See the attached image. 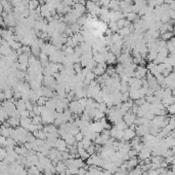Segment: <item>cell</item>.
<instances>
[{
    "mask_svg": "<svg viewBox=\"0 0 175 175\" xmlns=\"http://www.w3.org/2000/svg\"><path fill=\"white\" fill-rule=\"evenodd\" d=\"M54 148H56L59 152H67V144L63 139H57L54 145Z\"/></svg>",
    "mask_w": 175,
    "mask_h": 175,
    "instance_id": "cell-4",
    "label": "cell"
},
{
    "mask_svg": "<svg viewBox=\"0 0 175 175\" xmlns=\"http://www.w3.org/2000/svg\"><path fill=\"white\" fill-rule=\"evenodd\" d=\"M30 124H31V118H20V125L22 128L27 130Z\"/></svg>",
    "mask_w": 175,
    "mask_h": 175,
    "instance_id": "cell-12",
    "label": "cell"
},
{
    "mask_svg": "<svg viewBox=\"0 0 175 175\" xmlns=\"http://www.w3.org/2000/svg\"><path fill=\"white\" fill-rule=\"evenodd\" d=\"M160 35H161V40H164V41L170 40L172 37H174V33L173 32H169V31H167V32H165V33L163 34H160Z\"/></svg>",
    "mask_w": 175,
    "mask_h": 175,
    "instance_id": "cell-14",
    "label": "cell"
},
{
    "mask_svg": "<svg viewBox=\"0 0 175 175\" xmlns=\"http://www.w3.org/2000/svg\"><path fill=\"white\" fill-rule=\"evenodd\" d=\"M135 136H136V135H135V131L130 130L129 128H127L123 131V138L122 139L125 140V141H130V140Z\"/></svg>",
    "mask_w": 175,
    "mask_h": 175,
    "instance_id": "cell-2",
    "label": "cell"
},
{
    "mask_svg": "<svg viewBox=\"0 0 175 175\" xmlns=\"http://www.w3.org/2000/svg\"><path fill=\"white\" fill-rule=\"evenodd\" d=\"M73 8L76 10L77 13H78L80 15H83L84 13H85V11H86V7H85L84 5L80 4V3H76V4H74Z\"/></svg>",
    "mask_w": 175,
    "mask_h": 175,
    "instance_id": "cell-11",
    "label": "cell"
},
{
    "mask_svg": "<svg viewBox=\"0 0 175 175\" xmlns=\"http://www.w3.org/2000/svg\"><path fill=\"white\" fill-rule=\"evenodd\" d=\"M104 116V113H102V112H100V111L97 110L96 113L94 114L93 120H94V121H99V120H100V118H102Z\"/></svg>",
    "mask_w": 175,
    "mask_h": 175,
    "instance_id": "cell-34",
    "label": "cell"
},
{
    "mask_svg": "<svg viewBox=\"0 0 175 175\" xmlns=\"http://www.w3.org/2000/svg\"><path fill=\"white\" fill-rule=\"evenodd\" d=\"M86 170L84 169V168H79V170H78V175H85L86 174Z\"/></svg>",
    "mask_w": 175,
    "mask_h": 175,
    "instance_id": "cell-39",
    "label": "cell"
},
{
    "mask_svg": "<svg viewBox=\"0 0 175 175\" xmlns=\"http://www.w3.org/2000/svg\"><path fill=\"white\" fill-rule=\"evenodd\" d=\"M2 27H6L4 24V20H3V18L0 15V28H2Z\"/></svg>",
    "mask_w": 175,
    "mask_h": 175,
    "instance_id": "cell-41",
    "label": "cell"
},
{
    "mask_svg": "<svg viewBox=\"0 0 175 175\" xmlns=\"http://www.w3.org/2000/svg\"><path fill=\"white\" fill-rule=\"evenodd\" d=\"M25 105H26V109L27 110H29V111H31L32 109H33V105L34 104H32V102L31 101H26L25 102Z\"/></svg>",
    "mask_w": 175,
    "mask_h": 175,
    "instance_id": "cell-36",
    "label": "cell"
},
{
    "mask_svg": "<svg viewBox=\"0 0 175 175\" xmlns=\"http://www.w3.org/2000/svg\"><path fill=\"white\" fill-rule=\"evenodd\" d=\"M145 97L143 98H139V99H136V100H134V104L137 106H141L142 104H145Z\"/></svg>",
    "mask_w": 175,
    "mask_h": 175,
    "instance_id": "cell-35",
    "label": "cell"
},
{
    "mask_svg": "<svg viewBox=\"0 0 175 175\" xmlns=\"http://www.w3.org/2000/svg\"><path fill=\"white\" fill-rule=\"evenodd\" d=\"M30 49H31V54L33 55L34 57H36V58H38L39 55L41 54V47L38 45V44L36 43H33L32 45L30 46Z\"/></svg>",
    "mask_w": 175,
    "mask_h": 175,
    "instance_id": "cell-7",
    "label": "cell"
},
{
    "mask_svg": "<svg viewBox=\"0 0 175 175\" xmlns=\"http://www.w3.org/2000/svg\"><path fill=\"white\" fill-rule=\"evenodd\" d=\"M96 62L94 61L93 59H91L90 61H88V63H87V65H86V68L87 69H89V70H92L94 68V67L96 66Z\"/></svg>",
    "mask_w": 175,
    "mask_h": 175,
    "instance_id": "cell-29",
    "label": "cell"
},
{
    "mask_svg": "<svg viewBox=\"0 0 175 175\" xmlns=\"http://www.w3.org/2000/svg\"><path fill=\"white\" fill-rule=\"evenodd\" d=\"M6 122L9 124V126L11 128H17V127L20 126V118H8Z\"/></svg>",
    "mask_w": 175,
    "mask_h": 175,
    "instance_id": "cell-10",
    "label": "cell"
},
{
    "mask_svg": "<svg viewBox=\"0 0 175 175\" xmlns=\"http://www.w3.org/2000/svg\"><path fill=\"white\" fill-rule=\"evenodd\" d=\"M15 152H17L18 154H20V156H23V157H27L28 156V150L26 149L25 146H15Z\"/></svg>",
    "mask_w": 175,
    "mask_h": 175,
    "instance_id": "cell-9",
    "label": "cell"
},
{
    "mask_svg": "<svg viewBox=\"0 0 175 175\" xmlns=\"http://www.w3.org/2000/svg\"><path fill=\"white\" fill-rule=\"evenodd\" d=\"M29 57H30V56H28V55H25V54H22V55H20V56H18V64H22V65H26V66H28Z\"/></svg>",
    "mask_w": 175,
    "mask_h": 175,
    "instance_id": "cell-13",
    "label": "cell"
},
{
    "mask_svg": "<svg viewBox=\"0 0 175 175\" xmlns=\"http://www.w3.org/2000/svg\"><path fill=\"white\" fill-rule=\"evenodd\" d=\"M172 2H174L173 0H164V3H165V4H170V3H172Z\"/></svg>",
    "mask_w": 175,
    "mask_h": 175,
    "instance_id": "cell-42",
    "label": "cell"
},
{
    "mask_svg": "<svg viewBox=\"0 0 175 175\" xmlns=\"http://www.w3.org/2000/svg\"><path fill=\"white\" fill-rule=\"evenodd\" d=\"M2 45V38H1V37H0V46Z\"/></svg>",
    "mask_w": 175,
    "mask_h": 175,
    "instance_id": "cell-44",
    "label": "cell"
},
{
    "mask_svg": "<svg viewBox=\"0 0 175 175\" xmlns=\"http://www.w3.org/2000/svg\"><path fill=\"white\" fill-rule=\"evenodd\" d=\"M127 154H128V157H129V158H134V157H137L138 152H137L135 149L130 148L129 150H128V152H127Z\"/></svg>",
    "mask_w": 175,
    "mask_h": 175,
    "instance_id": "cell-32",
    "label": "cell"
},
{
    "mask_svg": "<svg viewBox=\"0 0 175 175\" xmlns=\"http://www.w3.org/2000/svg\"><path fill=\"white\" fill-rule=\"evenodd\" d=\"M92 142H91V140L89 138H87V137H83V139H82V144H83V147H84V149L86 150L87 148L89 147V145L91 144Z\"/></svg>",
    "mask_w": 175,
    "mask_h": 175,
    "instance_id": "cell-24",
    "label": "cell"
},
{
    "mask_svg": "<svg viewBox=\"0 0 175 175\" xmlns=\"http://www.w3.org/2000/svg\"><path fill=\"white\" fill-rule=\"evenodd\" d=\"M1 106H2V102H1V101H0V107H1Z\"/></svg>",
    "mask_w": 175,
    "mask_h": 175,
    "instance_id": "cell-45",
    "label": "cell"
},
{
    "mask_svg": "<svg viewBox=\"0 0 175 175\" xmlns=\"http://www.w3.org/2000/svg\"><path fill=\"white\" fill-rule=\"evenodd\" d=\"M86 152H87V154H88L89 156H92V154H95V148H94V144L93 143H91L90 145H89V147L86 149Z\"/></svg>",
    "mask_w": 175,
    "mask_h": 175,
    "instance_id": "cell-31",
    "label": "cell"
},
{
    "mask_svg": "<svg viewBox=\"0 0 175 175\" xmlns=\"http://www.w3.org/2000/svg\"><path fill=\"white\" fill-rule=\"evenodd\" d=\"M98 111H100V112H102V113H106L107 112V110H108V107H107V105H106V103L104 102H102V103H99V105H98Z\"/></svg>",
    "mask_w": 175,
    "mask_h": 175,
    "instance_id": "cell-28",
    "label": "cell"
},
{
    "mask_svg": "<svg viewBox=\"0 0 175 175\" xmlns=\"http://www.w3.org/2000/svg\"><path fill=\"white\" fill-rule=\"evenodd\" d=\"M175 102V98L174 96H168V97H164L161 99V103H162L163 105L165 106H168V105H170V104H174Z\"/></svg>",
    "mask_w": 175,
    "mask_h": 175,
    "instance_id": "cell-8",
    "label": "cell"
},
{
    "mask_svg": "<svg viewBox=\"0 0 175 175\" xmlns=\"http://www.w3.org/2000/svg\"><path fill=\"white\" fill-rule=\"evenodd\" d=\"M31 124L33 125H39V124H42V118H41V116H35L31 118Z\"/></svg>",
    "mask_w": 175,
    "mask_h": 175,
    "instance_id": "cell-22",
    "label": "cell"
},
{
    "mask_svg": "<svg viewBox=\"0 0 175 175\" xmlns=\"http://www.w3.org/2000/svg\"><path fill=\"white\" fill-rule=\"evenodd\" d=\"M73 69H74V71L76 72L77 74H79V73H81L82 69H83V67L81 66L80 63H75V64H73Z\"/></svg>",
    "mask_w": 175,
    "mask_h": 175,
    "instance_id": "cell-26",
    "label": "cell"
},
{
    "mask_svg": "<svg viewBox=\"0 0 175 175\" xmlns=\"http://www.w3.org/2000/svg\"><path fill=\"white\" fill-rule=\"evenodd\" d=\"M125 21H126V19L123 18V19H120V20H118L116 22L117 24V27H118V29H122V28H124V25H125Z\"/></svg>",
    "mask_w": 175,
    "mask_h": 175,
    "instance_id": "cell-30",
    "label": "cell"
},
{
    "mask_svg": "<svg viewBox=\"0 0 175 175\" xmlns=\"http://www.w3.org/2000/svg\"><path fill=\"white\" fill-rule=\"evenodd\" d=\"M70 28L72 29V32H73L74 34H76V33H79V32H80V30H81L82 27L76 22V23H74V24H72V25H70Z\"/></svg>",
    "mask_w": 175,
    "mask_h": 175,
    "instance_id": "cell-18",
    "label": "cell"
},
{
    "mask_svg": "<svg viewBox=\"0 0 175 175\" xmlns=\"http://www.w3.org/2000/svg\"><path fill=\"white\" fill-rule=\"evenodd\" d=\"M6 154H7V152H6V149L0 146V161H3V160L5 159Z\"/></svg>",
    "mask_w": 175,
    "mask_h": 175,
    "instance_id": "cell-33",
    "label": "cell"
},
{
    "mask_svg": "<svg viewBox=\"0 0 175 175\" xmlns=\"http://www.w3.org/2000/svg\"><path fill=\"white\" fill-rule=\"evenodd\" d=\"M3 93H4V96H5V99H6V100H11L13 98V91L11 90V89H9V87L6 88V89L3 91Z\"/></svg>",
    "mask_w": 175,
    "mask_h": 175,
    "instance_id": "cell-15",
    "label": "cell"
},
{
    "mask_svg": "<svg viewBox=\"0 0 175 175\" xmlns=\"http://www.w3.org/2000/svg\"><path fill=\"white\" fill-rule=\"evenodd\" d=\"M166 111H167V113H169L170 116H173L175 112V104H170V105L166 106Z\"/></svg>",
    "mask_w": 175,
    "mask_h": 175,
    "instance_id": "cell-25",
    "label": "cell"
},
{
    "mask_svg": "<svg viewBox=\"0 0 175 175\" xmlns=\"http://www.w3.org/2000/svg\"><path fill=\"white\" fill-rule=\"evenodd\" d=\"M109 29L112 31L113 33H118V31H119V29L117 27L116 22H113V21H110L109 22Z\"/></svg>",
    "mask_w": 175,
    "mask_h": 175,
    "instance_id": "cell-20",
    "label": "cell"
},
{
    "mask_svg": "<svg viewBox=\"0 0 175 175\" xmlns=\"http://www.w3.org/2000/svg\"><path fill=\"white\" fill-rule=\"evenodd\" d=\"M13 51L11 47L9 46V44H2L0 46V55H2L3 57H8L10 55V53Z\"/></svg>",
    "mask_w": 175,
    "mask_h": 175,
    "instance_id": "cell-5",
    "label": "cell"
},
{
    "mask_svg": "<svg viewBox=\"0 0 175 175\" xmlns=\"http://www.w3.org/2000/svg\"><path fill=\"white\" fill-rule=\"evenodd\" d=\"M136 17H137L136 13H134L133 11H131V13H126V15H125V19H126L127 21H129L130 23H132V22L135 20V18H136Z\"/></svg>",
    "mask_w": 175,
    "mask_h": 175,
    "instance_id": "cell-23",
    "label": "cell"
},
{
    "mask_svg": "<svg viewBox=\"0 0 175 175\" xmlns=\"http://www.w3.org/2000/svg\"><path fill=\"white\" fill-rule=\"evenodd\" d=\"M5 140H6V138L5 137H3L1 134H0V146H4V143H5Z\"/></svg>",
    "mask_w": 175,
    "mask_h": 175,
    "instance_id": "cell-40",
    "label": "cell"
},
{
    "mask_svg": "<svg viewBox=\"0 0 175 175\" xmlns=\"http://www.w3.org/2000/svg\"><path fill=\"white\" fill-rule=\"evenodd\" d=\"M104 60H106V63L109 65H113L116 63L117 61V58L116 56H115L113 53H111V51H108V53H106L104 54Z\"/></svg>",
    "mask_w": 175,
    "mask_h": 175,
    "instance_id": "cell-3",
    "label": "cell"
},
{
    "mask_svg": "<svg viewBox=\"0 0 175 175\" xmlns=\"http://www.w3.org/2000/svg\"><path fill=\"white\" fill-rule=\"evenodd\" d=\"M73 166H75V167H77V168H83L84 167L83 160L80 159V158H76V159H74Z\"/></svg>",
    "mask_w": 175,
    "mask_h": 175,
    "instance_id": "cell-17",
    "label": "cell"
},
{
    "mask_svg": "<svg viewBox=\"0 0 175 175\" xmlns=\"http://www.w3.org/2000/svg\"><path fill=\"white\" fill-rule=\"evenodd\" d=\"M74 137H75V139H76V141H82V139H83L84 136L81 132H79V133H77Z\"/></svg>",
    "mask_w": 175,
    "mask_h": 175,
    "instance_id": "cell-37",
    "label": "cell"
},
{
    "mask_svg": "<svg viewBox=\"0 0 175 175\" xmlns=\"http://www.w3.org/2000/svg\"><path fill=\"white\" fill-rule=\"evenodd\" d=\"M1 5L3 7V11L6 13H13V6L11 5V3L6 1V0H1Z\"/></svg>",
    "mask_w": 175,
    "mask_h": 175,
    "instance_id": "cell-6",
    "label": "cell"
},
{
    "mask_svg": "<svg viewBox=\"0 0 175 175\" xmlns=\"http://www.w3.org/2000/svg\"><path fill=\"white\" fill-rule=\"evenodd\" d=\"M135 118H136V116L133 114V113L131 112V110H128L126 113H125L124 116H123V118H124L125 124H126L128 127H129L130 125H132V124H134Z\"/></svg>",
    "mask_w": 175,
    "mask_h": 175,
    "instance_id": "cell-1",
    "label": "cell"
},
{
    "mask_svg": "<svg viewBox=\"0 0 175 175\" xmlns=\"http://www.w3.org/2000/svg\"><path fill=\"white\" fill-rule=\"evenodd\" d=\"M0 134L2 135L5 138H8L9 137V132H8V128L4 127L3 125H0Z\"/></svg>",
    "mask_w": 175,
    "mask_h": 175,
    "instance_id": "cell-19",
    "label": "cell"
},
{
    "mask_svg": "<svg viewBox=\"0 0 175 175\" xmlns=\"http://www.w3.org/2000/svg\"><path fill=\"white\" fill-rule=\"evenodd\" d=\"M61 158H63V161L70 159V154H69V152H61Z\"/></svg>",
    "mask_w": 175,
    "mask_h": 175,
    "instance_id": "cell-38",
    "label": "cell"
},
{
    "mask_svg": "<svg viewBox=\"0 0 175 175\" xmlns=\"http://www.w3.org/2000/svg\"><path fill=\"white\" fill-rule=\"evenodd\" d=\"M68 170H69V173L70 174H72V175H76V174H78V170H79V168H77V167H75V166H69L68 167Z\"/></svg>",
    "mask_w": 175,
    "mask_h": 175,
    "instance_id": "cell-27",
    "label": "cell"
},
{
    "mask_svg": "<svg viewBox=\"0 0 175 175\" xmlns=\"http://www.w3.org/2000/svg\"><path fill=\"white\" fill-rule=\"evenodd\" d=\"M39 5L40 4H39V2L37 0H29L28 8H29V10H35Z\"/></svg>",
    "mask_w": 175,
    "mask_h": 175,
    "instance_id": "cell-16",
    "label": "cell"
},
{
    "mask_svg": "<svg viewBox=\"0 0 175 175\" xmlns=\"http://www.w3.org/2000/svg\"><path fill=\"white\" fill-rule=\"evenodd\" d=\"M27 172H28V174H30V175H39L41 173V172H39V170L37 169L36 166H31Z\"/></svg>",
    "mask_w": 175,
    "mask_h": 175,
    "instance_id": "cell-21",
    "label": "cell"
},
{
    "mask_svg": "<svg viewBox=\"0 0 175 175\" xmlns=\"http://www.w3.org/2000/svg\"><path fill=\"white\" fill-rule=\"evenodd\" d=\"M56 175H61V174H56Z\"/></svg>",
    "mask_w": 175,
    "mask_h": 175,
    "instance_id": "cell-46",
    "label": "cell"
},
{
    "mask_svg": "<svg viewBox=\"0 0 175 175\" xmlns=\"http://www.w3.org/2000/svg\"><path fill=\"white\" fill-rule=\"evenodd\" d=\"M39 2V4H44V0H37Z\"/></svg>",
    "mask_w": 175,
    "mask_h": 175,
    "instance_id": "cell-43",
    "label": "cell"
}]
</instances>
